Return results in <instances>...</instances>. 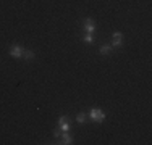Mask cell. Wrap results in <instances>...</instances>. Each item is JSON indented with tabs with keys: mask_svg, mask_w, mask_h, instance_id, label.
<instances>
[{
	"mask_svg": "<svg viewBox=\"0 0 152 145\" xmlns=\"http://www.w3.org/2000/svg\"><path fill=\"white\" fill-rule=\"evenodd\" d=\"M23 57L26 58V60H32V58H34V52H31V50H24Z\"/></svg>",
	"mask_w": 152,
	"mask_h": 145,
	"instance_id": "9c48e42d",
	"label": "cell"
},
{
	"mask_svg": "<svg viewBox=\"0 0 152 145\" xmlns=\"http://www.w3.org/2000/svg\"><path fill=\"white\" fill-rule=\"evenodd\" d=\"M86 118H88V115H86V113H79L78 116H76V121L83 124V123H86Z\"/></svg>",
	"mask_w": 152,
	"mask_h": 145,
	"instance_id": "ba28073f",
	"label": "cell"
},
{
	"mask_svg": "<svg viewBox=\"0 0 152 145\" xmlns=\"http://www.w3.org/2000/svg\"><path fill=\"white\" fill-rule=\"evenodd\" d=\"M84 29L88 34H92L94 31H96V23H94L92 20H84Z\"/></svg>",
	"mask_w": 152,
	"mask_h": 145,
	"instance_id": "5b68a950",
	"label": "cell"
},
{
	"mask_svg": "<svg viewBox=\"0 0 152 145\" xmlns=\"http://www.w3.org/2000/svg\"><path fill=\"white\" fill-rule=\"evenodd\" d=\"M84 42L86 44H94V36L92 34H86L84 36Z\"/></svg>",
	"mask_w": 152,
	"mask_h": 145,
	"instance_id": "30bf717a",
	"label": "cell"
},
{
	"mask_svg": "<svg viewBox=\"0 0 152 145\" xmlns=\"http://www.w3.org/2000/svg\"><path fill=\"white\" fill-rule=\"evenodd\" d=\"M58 129L61 130V132H68V130H70V123H68L66 116H60V119H58Z\"/></svg>",
	"mask_w": 152,
	"mask_h": 145,
	"instance_id": "7a4b0ae2",
	"label": "cell"
},
{
	"mask_svg": "<svg viewBox=\"0 0 152 145\" xmlns=\"http://www.w3.org/2000/svg\"><path fill=\"white\" fill-rule=\"evenodd\" d=\"M23 53H24V49H23V47H20V45H13L12 49H10V55L15 57V58L23 57Z\"/></svg>",
	"mask_w": 152,
	"mask_h": 145,
	"instance_id": "277c9868",
	"label": "cell"
},
{
	"mask_svg": "<svg viewBox=\"0 0 152 145\" xmlns=\"http://www.w3.org/2000/svg\"><path fill=\"white\" fill-rule=\"evenodd\" d=\"M60 144H66V145L73 144V137H71L68 132H63V136H61V142H60Z\"/></svg>",
	"mask_w": 152,
	"mask_h": 145,
	"instance_id": "8992f818",
	"label": "cell"
},
{
	"mask_svg": "<svg viewBox=\"0 0 152 145\" xmlns=\"http://www.w3.org/2000/svg\"><path fill=\"white\" fill-rule=\"evenodd\" d=\"M112 53V45H102L100 47V55H110Z\"/></svg>",
	"mask_w": 152,
	"mask_h": 145,
	"instance_id": "52a82bcc",
	"label": "cell"
},
{
	"mask_svg": "<svg viewBox=\"0 0 152 145\" xmlns=\"http://www.w3.org/2000/svg\"><path fill=\"white\" fill-rule=\"evenodd\" d=\"M89 118H91L92 121H96V123H104L105 113H104L102 110H99V108H92V110L89 111Z\"/></svg>",
	"mask_w": 152,
	"mask_h": 145,
	"instance_id": "6da1fadb",
	"label": "cell"
},
{
	"mask_svg": "<svg viewBox=\"0 0 152 145\" xmlns=\"http://www.w3.org/2000/svg\"><path fill=\"white\" fill-rule=\"evenodd\" d=\"M112 47H121V44H123V34L121 32H113L112 34Z\"/></svg>",
	"mask_w": 152,
	"mask_h": 145,
	"instance_id": "3957f363",
	"label": "cell"
}]
</instances>
